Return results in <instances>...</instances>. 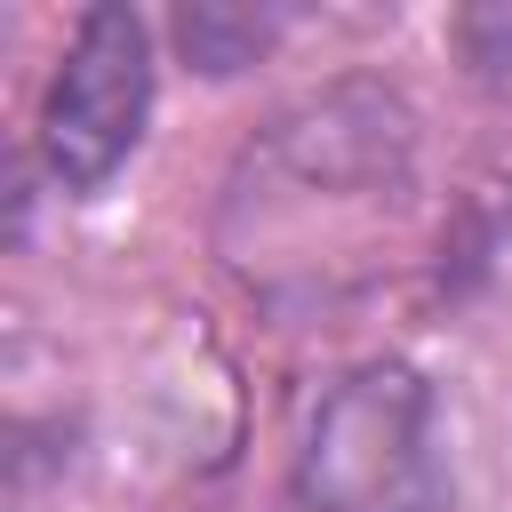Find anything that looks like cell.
<instances>
[{
    "instance_id": "cell-1",
    "label": "cell",
    "mask_w": 512,
    "mask_h": 512,
    "mask_svg": "<svg viewBox=\"0 0 512 512\" xmlns=\"http://www.w3.org/2000/svg\"><path fill=\"white\" fill-rule=\"evenodd\" d=\"M296 496L312 512H424L432 504V392L416 368H352L296 456Z\"/></svg>"
},
{
    "instance_id": "cell-2",
    "label": "cell",
    "mask_w": 512,
    "mask_h": 512,
    "mask_svg": "<svg viewBox=\"0 0 512 512\" xmlns=\"http://www.w3.org/2000/svg\"><path fill=\"white\" fill-rule=\"evenodd\" d=\"M152 120V40L136 8H88L40 104V160L64 192H96Z\"/></svg>"
},
{
    "instance_id": "cell-3",
    "label": "cell",
    "mask_w": 512,
    "mask_h": 512,
    "mask_svg": "<svg viewBox=\"0 0 512 512\" xmlns=\"http://www.w3.org/2000/svg\"><path fill=\"white\" fill-rule=\"evenodd\" d=\"M176 40L200 72H240L264 40H272V16H248V8H224V0H200L176 16Z\"/></svg>"
},
{
    "instance_id": "cell-4",
    "label": "cell",
    "mask_w": 512,
    "mask_h": 512,
    "mask_svg": "<svg viewBox=\"0 0 512 512\" xmlns=\"http://www.w3.org/2000/svg\"><path fill=\"white\" fill-rule=\"evenodd\" d=\"M456 40H464V56L488 88H512V8H464Z\"/></svg>"
}]
</instances>
